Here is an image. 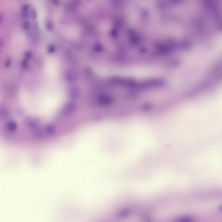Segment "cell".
I'll use <instances>...</instances> for the list:
<instances>
[{
	"label": "cell",
	"mask_w": 222,
	"mask_h": 222,
	"mask_svg": "<svg viewBox=\"0 0 222 222\" xmlns=\"http://www.w3.org/2000/svg\"><path fill=\"white\" fill-rule=\"evenodd\" d=\"M32 54L30 52H26L25 54V59H27V60L30 59L32 56Z\"/></svg>",
	"instance_id": "52a82bcc"
},
{
	"label": "cell",
	"mask_w": 222,
	"mask_h": 222,
	"mask_svg": "<svg viewBox=\"0 0 222 222\" xmlns=\"http://www.w3.org/2000/svg\"><path fill=\"white\" fill-rule=\"evenodd\" d=\"M11 59H7L6 62H5V67H9L10 65H11Z\"/></svg>",
	"instance_id": "ba28073f"
},
{
	"label": "cell",
	"mask_w": 222,
	"mask_h": 222,
	"mask_svg": "<svg viewBox=\"0 0 222 222\" xmlns=\"http://www.w3.org/2000/svg\"><path fill=\"white\" fill-rule=\"evenodd\" d=\"M29 16L32 20H35L37 17V13L36 12L35 9L32 8L30 9L29 13Z\"/></svg>",
	"instance_id": "3957f363"
},
{
	"label": "cell",
	"mask_w": 222,
	"mask_h": 222,
	"mask_svg": "<svg viewBox=\"0 0 222 222\" xmlns=\"http://www.w3.org/2000/svg\"><path fill=\"white\" fill-rule=\"evenodd\" d=\"M64 78L67 82L73 83L78 80L79 74L76 70L70 69L65 72Z\"/></svg>",
	"instance_id": "6da1fadb"
},
{
	"label": "cell",
	"mask_w": 222,
	"mask_h": 222,
	"mask_svg": "<svg viewBox=\"0 0 222 222\" xmlns=\"http://www.w3.org/2000/svg\"><path fill=\"white\" fill-rule=\"evenodd\" d=\"M47 51L50 53H54L56 51V47L53 44H50L47 47Z\"/></svg>",
	"instance_id": "5b68a950"
},
{
	"label": "cell",
	"mask_w": 222,
	"mask_h": 222,
	"mask_svg": "<svg viewBox=\"0 0 222 222\" xmlns=\"http://www.w3.org/2000/svg\"><path fill=\"white\" fill-rule=\"evenodd\" d=\"M46 27H47V30L49 31H52L53 30V23L50 21H49L48 22H47V23L46 24Z\"/></svg>",
	"instance_id": "8992f818"
},
{
	"label": "cell",
	"mask_w": 222,
	"mask_h": 222,
	"mask_svg": "<svg viewBox=\"0 0 222 222\" xmlns=\"http://www.w3.org/2000/svg\"><path fill=\"white\" fill-rule=\"evenodd\" d=\"M22 27L23 30L25 31H28L30 28V24L28 20H25L23 23Z\"/></svg>",
	"instance_id": "277c9868"
},
{
	"label": "cell",
	"mask_w": 222,
	"mask_h": 222,
	"mask_svg": "<svg viewBox=\"0 0 222 222\" xmlns=\"http://www.w3.org/2000/svg\"><path fill=\"white\" fill-rule=\"evenodd\" d=\"M69 94L70 97L74 101V100H76L79 97L80 94V89L78 86L75 85L72 86L69 89Z\"/></svg>",
	"instance_id": "7a4b0ae2"
}]
</instances>
